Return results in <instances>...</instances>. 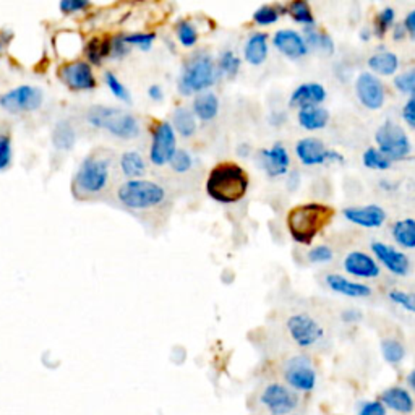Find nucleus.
<instances>
[{
	"label": "nucleus",
	"mask_w": 415,
	"mask_h": 415,
	"mask_svg": "<svg viewBox=\"0 0 415 415\" xmlns=\"http://www.w3.org/2000/svg\"><path fill=\"white\" fill-rule=\"evenodd\" d=\"M300 406V394L279 382L263 384L252 394V401L248 402L250 411L255 415H291L296 414Z\"/></svg>",
	"instance_id": "obj_6"
},
{
	"label": "nucleus",
	"mask_w": 415,
	"mask_h": 415,
	"mask_svg": "<svg viewBox=\"0 0 415 415\" xmlns=\"http://www.w3.org/2000/svg\"><path fill=\"white\" fill-rule=\"evenodd\" d=\"M402 27L415 39V10H412V12L409 13L406 18H404V24H402Z\"/></svg>",
	"instance_id": "obj_52"
},
{
	"label": "nucleus",
	"mask_w": 415,
	"mask_h": 415,
	"mask_svg": "<svg viewBox=\"0 0 415 415\" xmlns=\"http://www.w3.org/2000/svg\"><path fill=\"white\" fill-rule=\"evenodd\" d=\"M282 379L296 393L307 394L317 388L318 375L307 356H294L282 365Z\"/></svg>",
	"instance_id": "obj_8"
},
{
	"label": "nucleus",
	"mask_w": 415,
	"mask_h": 415,
	"mask_svg": "<svg viewBox=\"0 0 415 415\" xmlns=\"http://www.w3.org/2000/svg\"><path fill=\"white\" fill-rule=\"evenodd\" d=\"M368 67L375 73L389 77V75L396 73V70L399 68V59L393 52H378L368 59Z\"/></svg>",
	"instance_id": "obj_29"
},
{
	"label": "nucleus",
	"mask_w": 415,
	"mask_h": 415,
	"mask_svg": "<svg viewBox=\"0 0 415 415\" xmlns=\"http://www.w3.org/2000/svg\"><path fill=\"white\" fill-rule=\"evenodd\" d=\"M13 163V139L8 125L0 122V172L8 171Z\"/></svg>",
	"instance_id": "obj_33"
},
{
	"label": "nucleus",
	"mask_w": 415,
	"mask_h": 415,
	"mask_svg": "<svg viewBox=\"0 0 415 415\" xmlns=\"http://www.w3.org/2000/svg\"><path fill=\"white\" fill-rule=\"evenodd\" d=\"M402 117L409 125H411V127L415 128V94H412V96L409 98L406 106H404Z\"/></svg>",
	"instance_id": "obj_51"
},
{
	"label": "nucleus",
	"mask_w": 415,
	"mask_h": 415,
	"mask_svg": "<svg viewBox=\"0 0 415 415\" xmlns=\"http://www.w3.org/2000/svg\"><path fill=\"white\" fill-rule=\"evenodd\" d=\"M52 139H54V144H56V148L70 149L75 143V128L68 122L62 120V122H59L56 125Z\"/></svg>",
	"instance_id": "obj_35"
},
{
	"label": "nucleus",
	"mask_w": 415,
	"mask_h": 415,
	"mask_svg": "<svg viewBox=\"0 0 415 415\" xmlns=\"http://www.w3.org/2000/svg\"><path fill=\"white\" fill-rule=\"evenodd\" d=\"M219 68L227 77H236L240 70V59L232 51H226L219 57Z\"/></svg>",
	"instance_id": "obj_43"
},
{
	"label": "nucleus",
	"mask_w": 415,
	"mask_h": 415,
	"mask_svg": "<svg viewBox=\"0 0 415 415\" xmlns=\"http://www.w3.org/2000/svg\"><path fill=\"white\" fill-rule=\"evenodd\" d=\"M344 218L360 227L375 229L383 226L386 221V213L378 204H368V206H351L344 209Z\"/></svg>",
	"instance_id": "obj_18"
},
{
	"label": "nucleus",
	"mask_w": 415,
	"mask_h": 415,
	"mask_svg": "<svg viewBox=\"0 0 415 415\" xmlns=\"http://www.w3.org/2000/svg\"><path fill=\"white\" fill-rule=\"evenodd\" d=\"M286 326L292 341L302 349L318 346L324 338V329L322 328V324L307 313H297L289 317Z\"/></svg>",
	"instance_id": "obj_12"
},
{
	"label": "nucleus",
	"mask_w": 415,
	"mask_h": 415,
	"mask_svg": "<svg viewBox=\"0 0 415 415\" xmlns=\"http://www.w3.org/2000/svg\"><path fill=\"white\" fill-rule=\"evenodd\" d=\"M375 139L378 143V151L391 159H404L411 153V142L406 132L394 122H384L378 128Z\"/></svg>",
	"instance_id": "obj_11"
},
{
	"label": "nucleus",
	"mask_w": 415,
	"mask_h": 415,
	"mask_svg": "<svg viewBox=\"0 0 415 415\" xmlns=\"http://www.w3.org/2000/svg\"><path fill=\"white\" fill-rule=\"evenodd\" d=\"M360 318H362V313L356 312V310H347V312L342 313V319L347 323H356Z\"/></svg>",
	"instance_id": "obj_54"
},
{
	"label": "nucleus",
	"mask_w": 415,
	"mask_h": 415,
	"mask_svg": "<svg viewBox=\"0 0 415 415\" xmlns=\"http://www.w3.org/2000/svg\"><path fill=\"white\" fill-rule=\"evenodd\" d=\"M219 99L214 93H199L193 101V114L203 122H209L218 116Z\"/></svg>",
	"instance_id": "obj_27"
},
{
	"label": "nucleus",
	"mask_w": 415,
	"mask_h": 415,
	"mask_svg": "<svg viewBox=\"0 0 415 415\" xmlns=\"http://www.w3.org/2000/svg\"><path fill=\"white\" fill-rule=\"evenodd\" d=\"M169 166H171V169L176 174H187L193 166L192 154L185 151V149H177L176 154H174L171 159V163H169Z\"/></svg>",
	"instance_id": "obj_41"
},
{
	"label": "nucleus",
	"mask_w": 415,
	"mask_h": 415,
	"mask_svg": "<svg viewBox=\"0 0 415 415\" xmlns=\"http://www.w3.org/2000/svg\"><path fill=\"white\" fill-rule=\"evenodd\" d=\"M279 10L273 5H263L259 7L257 12L253 13V22L257 24H262V27H268V24L276 23L279 20Z\"/></svg>",
	"instance_id": "obj_42"
},
{
	"label": "nucleus",
	"mask_w": 415,
	"mask_h": 415,
	"mask_svg": "<svg viewBox=\"0 0 415 415\" xmlns=\"http://www.w3.org/2000/svg\"><path fill=\"white\" fill-rule=\"evenodd\" d=\"M44 103V93L41 88L33 84H22L0 96V109L12 116L31 114L41 109Z\"/></svg>",
	"instance_id": "obj_9"
},
{
	"label": "nucleus",
	"mask_w": 415,
	"mask_h": 415,
	"mask_svg": "<svg viewBox=\"0 0 415 415\" xmlns=\"http://www.w3.org/2000/svg\"><path fill=\"white\" fill-rule=\"evenodd\" d=\"M296 153L299 161L303 166H318L326 161H338L342 163L344 158L336 151H331L324 146L323 142H319L317 138H303L300 139L296 146Z\"/></svg>",
	"instance_id": "obj_14"
},
{
	"label": "nucleus",
	"mask_w": 415,
	"mask_h": 415,
	"mask_svg": "<svg viewBox=\"0 0 415 415\" xmlns=\"http://www.w3.org/2000/svg\"><path fill=\"white\" fill-rule=\"evenodd\" d=\"M357 415H388V409L379 401H363L359 404Z\"/></svg>",
	"instance_id": "obj_49"
},
{
	"label": "nucleus",
	"mask_w": 415,
	"mask_h": 415,
	"mask_svg": "<svg viewBox=\"0 0 415 415\" xmlns=\"http://www.w3.org/2000/svg\"><path fill=\"white\" fill-rule=\"evenodd\" d=\"M112 197L119 208L132 214H139L163 206L167 199V192L154 180L135 179L119 183L114 188Z\"/></svg>",
	"instance_id": "obj_2"
},
{
	"label": "nucleus",
	"mask_w": 415,
	"mask_h": 415,
	"mask_svg": "<svg viewBox=\"0 0 415 415\" xmlns=\"http://www.w3.org/2000/svg\"><path fill=\"white\" fill-rule=\"evenodd\" d=\"M363 166L367 169H373V171H386L391 166V161L386 156H383L378 151V148H368L362 156Z\"/></svg>",
	"instance_id": "obj_36"
},
{
	"label": "nucleus",
	"mask_w": 415,
	"mask_h": 415,
	"mask_svg": "<svg viewBox=\"0 0 415 415\" xmlns=\"http://www.w3.org/2000/svg\"><path fill=\"white\" fill-rule=\"evenodd\" d=\"M344 269L352 276L362 279H373L379 276V266L377 262L363 252L349 253L344 259Z\"/></svg>",
	"instance_id": "obj_21"
},
{
	"label": "nucleus",
	"mask_w": 415,
	"mask_h": 415,
	"mask_svg": "<svg viewBox=\"0 0 415 415\" xmlns=\"http://www.w3.org/2000/svg\"><path fill=\"white\" fill-rule=\"evenodd\" d=\"M329 122V112L322 106H308L299 111V123L305 130H322Z\"/></svg>",
	"instance_id": "obj_25"
},
{
	"label": "nucleus",
	"mask_w": 415,
	"mask_h": 415,
	"mask_svg": "<svg viewBox=\"0 0 415 415\" xmlns=\"http://www.w3.org/2000/svg\"><path fill=\"white\" fill-rule=\"evenodd\" d=\"M262 164L263 169L266 171L268 176L279 177L287 174L289 164H291V158H289L287 149L282 146L281 143H276L269 149H263L262 153Z\"/></svg>",
	"instance_id": "obj_20"
},
{
	"label": "nucleus",
	"mask_w": 415,
	"mask_h": 415,
	"mask_svg": "<svg viewBox=\"0 0 415 415\" xmlns=\"http://www.w3.org/2000/svg\"><path fill=\"white\" fill-rule=\"evenodd\" d=\"M177 151V137L176 130L171 122L163 120L153 127L151 132V146H149V161L154 166L163 167L171 163V159Z\"/></svg>",
	"instance_id": "obj_10"
},
{
	"label": "nucleus",
	"mask_w": 415,
	"mask_h": 415,
	"mask_svg": "<svg viewBox=\"0 0 415 415\" xmlns=\"http://www.w3.org/2000/svg\"><path fill=\"white\" fill-rule=\"evenodd\" d=\"M216 83V68L211 56L206 52H198L185 63L182 75L179 78V91L183 96L192 93H203Z\"/></svg>",
	"instance_id": "obj_7"
},
{
	"label": "nucleus",
	"mask_w": 415,
	"mask_h": 415,
	"mask_svg": "<svg viewBox=\"0 0 415 415\" xmlns=\"http://www.w3.org/2000/svg\"><path fill=\"white\" fill-rule=\"evenodd\" d=\"M406 383H407L409 391H411V394H412V396H414V394H415V368H412L411 372L407 373V377H406Z\"/></svg>",
	"instance_id": "obj_55"
},
{
	"label": "nucleus",
	"mask_w": 415,
	"mask_h": 415,
	"mask_svg": "<svg viewBox=\"0 0 415 415\" xmlns=\"http://www.w3.org/2000/svg\"><path fill=\"white\" fill-rule=\"evenodd\" d=\"M177 38L182 46L193 47L198 43V31L192 23L187 22V20H182L177 24Z\"/></svg>",
	"instance_id": "obj_39"
},
{
	"label": "nucleus",
	"mask_w": 415,
	"mask_h": 415,
	"mask_svg": "<svg viewBox=\"0 0 415 415\" xmlns=\"http://www.w3.org/2000/svg\"><path fill=\"white\" fill-rule=\"evenodd\" d=\"M132 52V47L125 43L123 34H117L111 39V57L114 59H123Z\"/></svg>",
	"instance_id": "obj_47"
},
{
	"label": "nucleus",
	"mask_w": 415,
	"mask_h": 415,
	"mask_svg": "<svg viewBox=\"0 0 415 415\" xmlns=\"http://www.w3.org/2000/svg\"><path fill=\"white\" fill-rule=\"evenodd\" d=\"M393 237L404 248H415V219H401L393 226Z\"/></svg>",
	"instance_id": "obj_32"
},
{
	"label": "nucleus",
	"mask_w": 415,
	"mask_h": 415,
	"mask_svg": "<svg viewBox=\"0 0 415 415\" xmlns=\"http://www.w3.org/2000/svg\"><path fill=\"white\" fill-rule=\"evenodd\" d=\"M104 83H106V86L109 88V91H111L114 96H116L119 101L122 103H132V94L127 88L123 86L122 83H120V80L117 78V75H114L112 72H104Z\"/></svg>",
	"instance_id": "obj_37"
},
{
	"label": "nucleus",
	"mask_w": 415,
	"mask_h": 415,
	"mask_svg": "<svg viewBox=\"0 0 415 415\" xmlns=\"http://www.w3.org/2000/svg\"><path fill=\"white\" fill-rule=\"evenodd\" d=\"M394 84H396L399 91L411 94V96L415 94V68L411 70V72H406L394 78Z\"/></svg>",
	"instance_id": "obj_46"
},
{
	"label": "nucleus",
	"mask_w": 415,
	"mask_h": 415,
	"mask_svg": "<svg viewBox=\"0 0 415 415\" xmlns=\"http://www.w3.org/2000/svg\"><path fill=\"white\" fill-rule=\"evenodd\" d=\"M172 128L176 130L180 137L190 138L193 137L197 132V117H195L193 111H190L187 107H179L172 114Z\"/></svg>",
	"instance_id": "obj_28"
},
{
	"label": "nucleus",
	"mask_w": 415,
	"mask_h": 415,
	"mask_svg": "<svg viewBox=\"0 0 415 415\" xmlns=\"http://www.w3.org/2000/svg\"><path fill=\"white\" fill-rule=\"evenodd\" d=\"M359 101L370 111H378L384 104V86L382 80L372 73H360L356 82Z\"/></svg>",
	"instance_id": "obj_15"
},
{
	"label": "nucleus",
	"mask_w": 415,
	"mask_h": 415,
	"mask_svg": "<svg viewBox=\"0 0 415 415\" xmlns=\"http://www.w3.org/2000/svg\"><path fill=\"white\" fill-rule=\"evenodd\" d=\"M389 299L399 307H402L406 312L415 315V292H404V291H391Z\"/></svg>",
	"instance_id": "obj_45"
},
{
	"label": "nucleus",
	"mask_w": 415,
	"mask_h": 415,
	"mask_svg": "<svg viewBox=\"0 0 415 415\" xmlns=\"http://www.w3.org/2000/svg\"><path fill=\"white\" fill-rule=\"evenodd\" d=\"M59 78L70 91H93L96 88V75L86 60H72L59 68Z\"/></svg>",
	"instance_id": "obj_13"
},
{
	"label": "nucleus",
	"mask_w": 415,
	"mask_h": 415,
	"mask_svg": "<svg viewBox=\"0 0 415 415\" xmlns=\"http://www.w3.org/2000/svg\"><path fill=\"white\" fill-rule=\"evenodd\" d=\"M84 56H86V62L89 65L99 67L104 59L111 56V39L93 38L91 41H88L86 47H84Z\"/></svg>",
	"instance_id": "obj_30"
},
{
	"label": "nucleus",
	"mask_w": 415,
	"mask_h": 415,
	"mask_svg": "<svg viewBox=\"0 0 415 415\" xmlns=\"http://www.w3.org/2000/svg\"><path fill=\"white\" fill-rule=\"evenodd\" d=\"M289 13L297 23H302L305 27H313L315 24L312 8L307 2H292L289 5Z\"/></svg>",
	"instance_id": "obj_38"
},
{
	"label": "nucleus",
	"mask_w": 415,
	"mask_h": 415,
	"mask_svg": "<svg viewBox=\"0 0 415 415\" xmlns=\"http://www.w3.org/2000/svg\"><path fill=\"white\" fill-rule=\"evenodd\" d=\"M3 49H5V44H3V41H2V39H0V57H2V54H3Z\"/></svg>",
	"instance_id": "obj_57"
},
{
	"label": "nucleus",
	"mask_w": 415,
	"mask_h": 415,
	"mask_svg": "<svg viewBox=\"0 0 415 415\" xmlns=\"http://www.w3.org/2000/svg\"><path fill=\"white\" fill-rule=\"evenodd\" d=\"M394 18H396V12H394L391 7L383 8L382 12L378 13L377 22H375V31H377L379 38L384 36V33H386L388 28L393 24Z\"/></svg>",
	"instance_id": "obj_44"
},
{
	"label": "nucleus",
	"mask_w": 415,
	"mask_h": 415,
	"mask_svg": "<svg viewBox=\"0 0 415 415\" xmlns=\"http://www.w3.org/2000/svg\"><path fill=\"white\" fill-rule=\"evenodd\" d=\"M88 7H89V2H86V0H62V2L59 3L60 12L67 15L82 12V10Z\"/></svg>",
	"instance_id": "obj_50"
},
{
	"label": "nucleus",
	"mask_w": 415,
	"mask_h": 415,
	"mask_svg": "<svg viewBox=\"0 0 415 415\" xmlns=\"http://www.w3.org/2000/svg\"><path fill=\"white\" fill-rule=\"evenodd\" d=\"M248 190V176L236 163H221L213 167L206 180V192L219 203H237Z\"/></svg>",
	"instance_id": "obj_3"
},
{
	"label": "nucleus",
	"mask_w": 415,
	"mask_h": 415,
	"mask_svg": "<svg viewBox=\"0 0 415 415\" xmlns=\"http://www.w3.org/2000/svg\"><path fill=\"white\" fill-rule=\"evenodd\" d=\"M326 99V89L319 83H305L296 88V91L291 94L289 104L297 107L319 106Z\"/></svg>",
	"instance_id": "obj_22"
},
{
	"label": "nucleus",
	"mask_w": 415,
	"mask_h": 415,
	"mask_svg": "<svg viewBox=\"0 0 415 415\" xmlns=\"http://www.w3.org/2000/svg\"><path fill=\"white\" fill-rule=\"evenodd\" d=\"M291 415H297V414H291Z\"/></svg>",
	"instance_id": "obj_58"
},
{
	"label": "nucleus",
	"mask_w": 415,
	"mask_h": 415,
	"mask_svg": "<svg viewBox=\"0 0 415 415\" xmlns=\"http://www.w3.org/2000/svg\"><path fill=\"white\" fill-rule=\"evenodd\" d=\"M274 47L289 59H300L308 52L303 36L294 29H279L273 39Z\"/></svg>",
	"instance_id": "obj_19"
},
{
	"label": "nucleus",
	"mask_w": 415,
	"mask_h": 415,
	"mask_svg": "<svg viewBox=\"0 0 415 415\" xmlns=\"http://www.w3.org/2000/svg\"><path fill=\"white\" fill-rule=\"evenodd\" d=\"M404 31H406V29H404V27L401 24V27H398V28H396V31H394V38H396L398 41H399V39H402Z\"/></svg>",
	"instance_id": "obj_56"
},
{
	"label": "nucleus",
	"mask_w": 415,
	"mask_h": 415,
	"mask_svg": "<svg viewBox=\"0 0 415 415\" xmlns=\"http://www.w3.org/2000/svg\"><path fill=\"white\" fill-rule=\"evenodd\" d=\"M378 401L399 415H411L415 412V399L407 388L389 386L382 393Z\"/></svg>",
	"instance_id": "obj_17"
},
{
	"label": "nucleus",
	"mask_w": 415,
	"mask_h": 415,
	"mask_svg": "<svg viewBox=\"0 0 415 415\" xmlns=\"http://www.w3.org/2000/svg\"><path fill=\"white\" fill-rule=\"evenodd\" d=\"M84 120L89 127L103 130V132L112 135L114 138L125 139V142L138 138L142 133V125H139L137 116L120 107L93 106L84 112Z\"/></svg>",
	"instance_id": "obj_4"
},
{
	"label": "nucleus",
	"mask_w": 415,
	"mask_h": 415,
	"mask_svg": "<svg viewBox=\"0 0 415 415\" xmlns=\"http://www.w3.org/2000/svg\"><path fill=\"white\" fill-rule=\"evenodd\" d=\"M333 208L319 203L300 204L287 214V227L292 239L299 243L310 245L313 239L328 226L333 219Z\"/></svg>",
	"instance_id": "obj_5"
},
{
	"label": "nucleus",
	"mask_w": 415,
	"mask_h": 415,
	"mask_svg": "<svg viewBox=\"0 0 415 415\" xmlns=\"http://www.w3.org/2000/svg\"><path fill=\"white\" fill-rule=\"evenodd\" d=\"M372 252L375 253L379 262L384 264V268L389 269L396 276H406L409 273V258L399 250L393 248L391 245L382 243V242H373L372 243Z\"/></svg>",
	"instance_id": "obj_16"
},
{
	"label": "nucleus",
	"mask_w": 415,
	"mask_h": 415,
	"mask_svg": "<svg viewBox=\"0 0 415 415\" xmlns=\"http://www.w3.org/2000/svg\"><path fill=\"white\" fill-rule=\"evenodd\" d=\"M333 257V250L326 247V245H318V247H313L308 252V259L312 263H328L331 262Z\"/></svg>",
	"instance_id": "obj_48"
},
{
	"label": "nucleus",
	"mask_w": 415,
	"mask_h": 415,
	"mask_svg": "<svg viewBox=\"0 0 415 415\" xmlns=\"http://www.w3.org/2000/svg\"><path fill=\"white\" fill-rule=\"evenodd\" d=\"M117 171L122 174L125 180H135L143 179L146 174V161H144L143 154L135 149L123 151L117 159Z\"/></svg>",
	"instance_id": "obj_23"
},
{
	"label": "nucleus",
	"mask_w": 415,
	"mask_h": 415,
	"mask_svg": "<svg viewBox=\"0 0 415 415\" xmlns=\"http://www.w3.org/2000/svg\"><path fill=\"white\" fill-rule=\"evenodd\" d=\"M266 34L255 33L248 38L243 47L245 60L252 65H262L268 57V41Z\"/></svg>",
	"instance_id": "obj_26"
},
{
	"label": "nucleus",
	"mask_w": 415,
	"mask_h": 415,
	"mask_svg": "<svg viewBox=\"0 0 415 415\" xmlns=\"http://www.w3.org/2000/svg\"><path fill=\"white\" fill-rule=\"evenodd\" d=\"M148 96L151 98L154 103H161L164 99L163 88L158 86V84H153V86H149V89H148Z\"/></svg>",
	"instance_id": "obj_53"
},
{
	"label": "nucleus",
	"mask_w": 415,
	"mask_h": 415,
	"mask_svg": "<svg viewBox=\"0 0 415 415\" xmlns=\"http://www.w3.org/2000/svg\"><path fill=\"white\" fill-rule=\"evenodd\" d=\"M324 281H326V286L331 289V291L342 294V296L354 299H363L372 296V289L368 286L360 282H354L351 279L341 276V274H328Z\"/></svg>",
	"instance_id": "obj_24"
},
{
	"label": "nucleus",
	"mask_w": 415,
	"mask_h": 415,
	"mask_svg": "<svg viewBox=\"0 0 415 415\" xmlns=\"http://www.w3.org/2000/svg\"><path fill=\"white\" fill-rule=\"evenodd\" d=\"M305 43L307 46H312L315 51L323 52L324 56H333L334 54V43L326 33L318 31L313 27L305 28Z\"/></svg>",
	"instance_id": "obj_31"
},
{
	"label": "nucleus",
	"mask_w": 415,
	"mask_h": 415,
	"mask_svg": "<svg viewBox=\"0 0 415 415\" xmlns=\"http://www.w3.org/2000/svg\"><path fill=\"white\" fill-rule=\"evenodd\" d=\"M125 43L128 44L130 47H138L142 51H149L153 46L154 39H156V34L154 33H132V34H123Z\"/></svg>",
	"instance_id": "obj_40"
},
{
	"label": "nucleus",
	"mask_w": 415,
	"mask_h": 415,
	"mask_svg": "<svg viewBox=\"0 0 415 415\" xmlns=\"http://www.w3.org/2000/svg\"><path fill=\"white\" fill-rule=\"evenodd\" d=\"M117 174V158L111 148H94L80 161L72 179V193L80 202L111 197Z\"/></svg>",
	"instance_id": "obj_1"
},
{
	"label": "nucleus",
	"mask_w": 415,
	"mask_h": 415,
	"mask_svg": "<svg viewBox=\"0 0 415 415\" xmlns=\"http://www.w3.org/2000/svg\"><path fill=\"white\" fill-rule=\"evenodd\" d=\"M382 354L389 365H399L406 359V347L399 339L386 338L382 341Z\"/></svg>",
	"instance_id": "obj_34"
}]
</instances>
